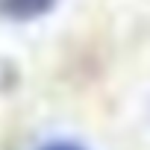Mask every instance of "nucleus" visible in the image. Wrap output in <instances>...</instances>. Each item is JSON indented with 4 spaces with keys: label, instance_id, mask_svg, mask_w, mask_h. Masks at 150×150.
Wrapping results in <instances>:
<instances>
[{
    "label": "nucleus",
    "instance_id": "nucleus-2",
    "mask_svg": "<svg viewBox=\"0 0 150 150\" xmlns=\"http://www.w3.org/2000/svg\"><path fill=\"white\" fill-rule=\"evenodd\" d=\"M35 150H88V147H83V144H77V141H71V138H53V141L38 144Z\"/></svg>",
    "mask_w": 150,
    "mask_h": 150
},
{
    "label": "nucleus",
    "instance_id": "nucleus-1",
    "mask_svg": "<svg viewBox=\"0 0 150 150\" xmlns=\"http://www.w3.org/2000/svg\"><path fill=\"white\" fill-rule=\"evenodd\" d=\"M59 6V0H0V21L9 24H33L47 18Z\"/></svg>",
    "mask_w": 150,
    "mask_h": 150
}]
</instances>
